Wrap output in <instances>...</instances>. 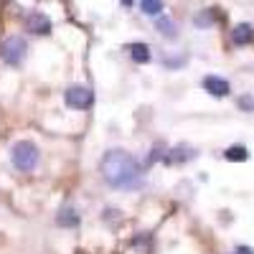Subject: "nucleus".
Listing matches in <instances>:
<instances>
[{
	"label": "nucleus",
	"instance_id": "nucleus-11",
	"mask_svg": "<svg viewBox=\"0 0 254 254\" xmlns=\"http://www.w3.org/2000/svg\"><path fill=\"white\" fill-rule=\"evenodd\" d=\"M130 54H132V59L137 64H147V61H150V49H147V44H132Z\"/></svg>",
	"mask_w": 254,
	"mask_h": 254
},
{
	"label": "nucleus",
	"instance_id": "nucleus-7",
	"mask_svg": "<svg viewBox=\"0 0 254 254\" xmlns=\"http://www.w3.org/2000/svg\"><path fill=\"white\" fill-rule=\"evenodd\" d=\"M231 41H234L237 46H247L254 41V28L249 23H239L234 31H231Z\"/></svg>",
	"mask_w": 254,
	"mask_h": 254
},
{
	"label": "nucleus",
	"instance_id": "nucleus-2",
	"mask_svg": "<svg viewBox=\"0 0 254 254\" xmlns=\"http://www.w3.org/2000/svg\"><path fill=\"white\" fill-rule=\"evenodd\" d=\"M10 160H13V165L18 168V171L28 173V171H33L36 163H38V147L33 142H28V140H20V142L13 145Z\"/></svg>",
	"mask_w": 254,
	"mask_h": 254
},
{
	"label": "nucleus",
	"instance_id": "nucleus-17",
	"mask_svg": "<svg viewBox=\"0 0 254 254\" xmlns=\"http://www.w3.org/2000/svg\"><path fill=\"white\" fill-rule=\"evenodd\" d=\"M122 5H132V0H122Z\"/></svg>",
	"mask_w": 254,
	"mask_h": 254
},
{
	"label": "nucleus",
	"instance_id": "nucleus-14",
	"mask_svg": "<svg viewBox=\"0 0 254 254\" xmlns=\"http://www.w3.org/2000/svg\"><path fill=\"white\" fill-rule=\"evenodd\" d=\"M158 31H160L163 36H168V38L176 36V28H173V23H171L168 18H160V20H158Z\"/></svg>",
	"mask_w": 254,
	"mask_h": 254
},
{
	"label": "nucleus",
	"instance_id": "nucleus-15",
	"mask_svg": "<svg viewBox=\"0 0 254 254\" xmlns=\"http://www.w3.org/2000/svg\"><path fill=\"white\" fill-rule=\"evenodd\" d=\"M239 104H242L244 110H252V107H254V99H252V97H242V99H239Z\"/></svg>",
	"mask_w": 254,
	"mask_h": 254
},
{
	"label": "nucleus",
	"instance_id": "nucleus-6",
	"mask_svg": "<svg viewBox=\"0 0 254 254\" xmlns=\"http://www.w3.org/2000/svg\"><path fill=\"white\" fill-rule=\"evenodd\" d=\"M203 89H206L211 97H226V94L231 92L229 81L221 79V76H206V79H203Z\"/></svg>",
	"mask_w": 254,
	"mask_h": 254
},
{
	"label": "nucleus",
	"instance_id": "nucleus-4",
	"mask_svg": "<svg viewBox=\"0 0 254 254\" xmlns=\"http://www.w3.org/2000/svg\"><path fill=\"white\" fill-rule=\"evenodd\" d=\"M64 99H66V104L71 110H89L94 104V92L89 87H69Z\"/></svg>",
	"mask_w": 254,
	"mask_h": 254
},
{
	"label": "nucleus",
	"instance_id": "nucleus-8",
	"mask_svg": "<svg viewBox=\"0 0 254 254\" xmlns=\"http://www.w3.org/2000/svg\"><path fill=\"white\" fill-rule=\"evenodd\" d=\"M196 153H193V147H188V145H178V147H173L171 153H168V163H186V160H190Z\"/></svg>",
	"mask_w": 254,
	"mask_h": 254
},
{
	"label": "nucleus",
	"instance_id": "nucleus-13",
	"mask_svg": "<svg viewBox=\"0 0 254 254\" xmlns=\"http://www.w3.org/2000/svg\"><path fill=\"white\" fill-rule=\"evenodd\" d=\"M140 10L145 15H160L163 3H160V0H140Z\"/></svg>",
	"mask_w": 254,
	"mask_h": 254
},
{
	"label": "nucleus",
	"instance_id": "nucleus-3",
	"mask_svg": "<svg viewBox=\"0 0 254 254\" xmlns=\"http://www.w3.org/2000/svg\"><path fill=\"white\" fill-rule=\"evenodd\" d=\"M26 51H28V44L23 36H8L3 44H0V59L10 66H18V64H23L26 59Z\"/></svg>",
	"mask_w": 254,
	"mask_h": 254
},
{
	"label": "nucleus",
	"instance_id": "nucleus-16",
	"mask_svg": "<svg viewBox=\"0 0 254 254\" xmlns=\"http://www.w3.org/2000/svg\"><path fill=\"white\" fill-rule=\"evenodd\" d=\"M234 254H252V249H249V247H239Z\"/></svg>",
	"mask_w": 254,
	"mask_h": 254
},
{
	"label": "nucleus",
	"instance_id": "nucleus-10",
	"mask_svg": "<svg viewBox=\"0 0 254 254\" xmlns=\"http://www.w3.org/2000/svg\"><path fill=\"white\" fill-rule=\"evenodd\" d=\"M56 224L59 226H79V214H76V211L74 208H64V211H59V214H56Z\"/></svg>",
	"mask_w": 254,
	"mask_h": 254
},
{
	"label": "nucleus",
	"instance_id": "nucleus-9",
	"mask_svg": "<svg viewBox=\"0 0 254 254\" xmlns=\"http://www.w3.org/2000/svg\"><path fill=\"white\" fill-rule=\"evenodd\" d=\"M224 158L231 160V163H244V160H249V150L244 145H231V147H226Z\"/></svg>",
	"mask_w": 254,
	"mask_h": 254
},
{
	"label": "nucleus",
	"instance_id": "nucleus-12",
	"mask_svg": "<svg viewBox=\"0 0 254 254\" xmlns=\"http://www.w3.org/2000/svg\"><path fill=\"white\" fill-rule=\"evenodd\" d=\"M216 20H219L216 10H203L201 15H196V18H193V23H196V26H201V28H206V26H214Z\"/></svg>",
	"mask_w": 254,
	"mask_h": 254
},
{
	"label": "nucleus",
	"instance_id": "nucleus-1",
	"mask_svg": "<svg viewBox=\"0 0 254 254\" xmlns=\"http://www.w3.org/2000/svg\"><path fill=\"white\" fill-rule=\"evenodd\" d=\"M99 168H102V178L112 188H135L142 181L140 163L127 150H107Z\"/></svg>",
	"mask_w": 254,
	"mask_h": 254
},
{
	"label": "nucleus",
	"instance_id": "nucleus-5",
	"mask_svg": "<svg viewBox=\"0 0 254 254\" xmlns=\"http://www.w3.org/2000/svg\"><path fill=\"white\" fill-rule=\"evenodd\" d=\"M26 28H28L31 33L46 36V33H51V20H49L44 13H31V15L26 18Z\"/></svg>",
	"mask_w": 254,
	"mask_h": 254
}]
</instances>
